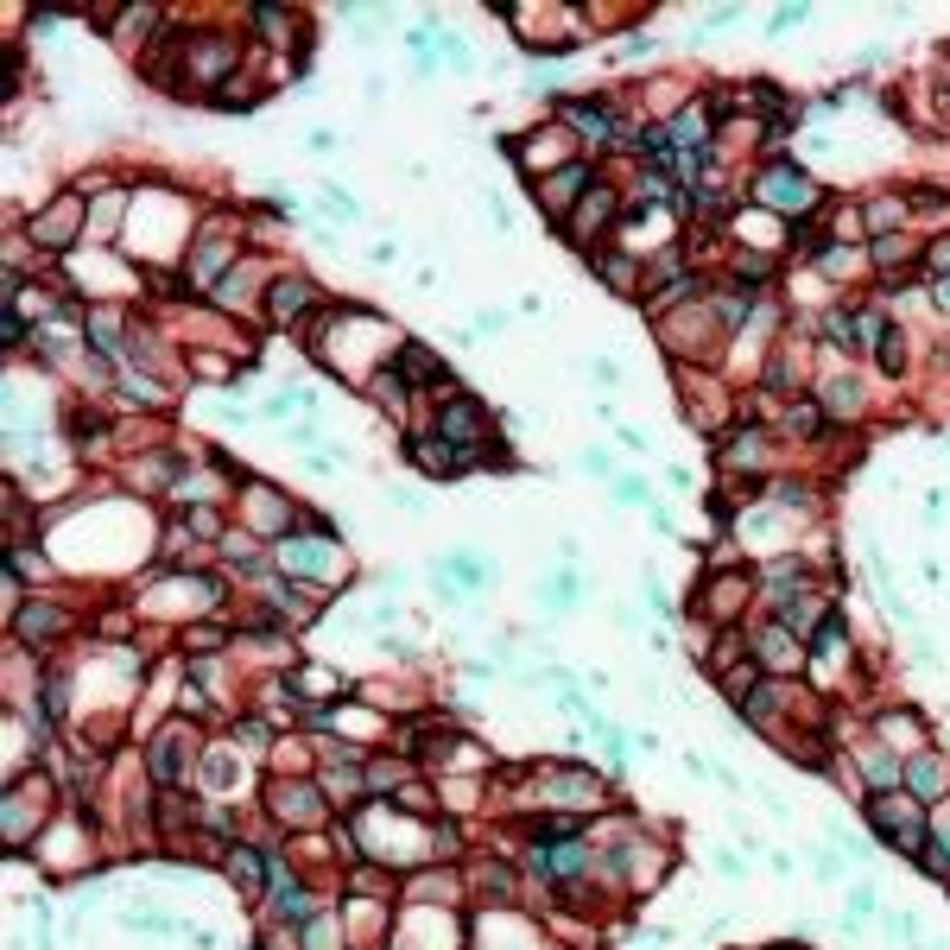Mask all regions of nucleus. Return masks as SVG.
Returning a JSON list of instances; mask_svg holds the SVG:
<instances>
[{
    "instance_id": "nucleus-1",
    "label": "nucleus",
    "mask_w": 950,
    "mask_h": 950,
    "mask_svg": "<svg viewBox=\"0 0 950 950\" xmlns=\"http://www.w3.org/2000/svg\"><path fill=\"white\" fill-rule=\"evenodd\" d=\"M748 197H754L761 210H773V216H786V222H804V216L824 210V184L811 178L799 159H767V165L754 172V184H748Z\"/></svg>"
},
{
    "instance_id": "nucleus-2",
    "label": "nucleus",
    "mask_w": 950,
    "mask_h": 950,
    "mask_svg": "<svg viewBox=\"0 0 950 950\" xmlns=\"http://www.w3.org/2000/svg\"><path fill=\"white\" fill-rule=\"evenodd\" d=\"M868 824H875V837L887 849H900V855H918L925 842H932V824H925V811L907 786H893V792H868Z\"/></svg>"
},
{
    "instance_id": "nucleus-3",
    "label": "nucleus",
    "mask_w": 950,
    "mask_h": 950,
    "mask_svg": "<svg viewBox=\"0 0 950 950\" xmlns=\"http://www.w3.org/2000/svg\"><path fill=\"white\" fill-rule=\"evenodd\" d=\"M438 438L457 443V450H470L475 463H482V443H488V405L470 400L463 387H443V393H438Z\"/></svg>"
},
{
    "instance_id": "nucleus-4",
    "label": "nucleus",
    "mask_w": 950,
    "mask_h": 950,
    "mask_svg": "<svg viewBox=\"0 0 950 950\" xmlns=\"http://www.w3.org/2000/svg\"><path fill=\"white\" fill-rule=\"evenodd\" d=\"M83 222H89V197L83 190H64L58 203H45L26 222V235H33V248H45V254H64L71 241H83Z\"/></svg>"
},
{
    "instance_id": "nucleus-5",
    "label": "nucleus",
    "mask_w": 950,
    "mask_h": 950,
    "mask_svg": "<svg viewBox=\"0 0 950 950\" xmlns=\"http://www.w3.org/2000/svg\"><path fill=\"white\" fill-rule=\"evenodd\" d=\"M622 210H627L622 190L596 178L584 190V203L571 210V222H564V241H577V248H589V241H609V235H615V222H622Z\"/></svg>"
},
{
    "instance_id": "nucleus-6",
    "label": "nucleus",
    "mask_w": 950,
    "mask_h": 950,
    "mask_svg": "<svg viewBox=\"0 0 950 950\" xmlns=\"http://www.w3.org/2000/svg\"><path fill=\"white\" fill-rule=\"evenodd\" d=\"M558 121H564L571 134H584L589 147H622L627 140L622 114L609 109L602 96H571V89H564V96H558Z\"/></svg>"
},
{
    "instance_id": "nucleus-7",
    "label": "nucleus",
    "mask_w": 950,
    "mask_h": 950,
    "mask_svg": "<svg viewBox=\"0 0 950 950\" xmlns=\"http://www.w3.org/2000/svg\"><path fill=\"white\" fill-rule=\"evenodd\" d=\"M589 184H596V165H589V159H564V165L551 172V178L533 184V203H539V210H546V216L558 222V228H564V222H571V210L584 203V190H589Z\"/></svg>"
},
{
    "instance_id": "nucleus-8",
    "label": "nucleus",
    "mask_w": 950,
    "mask_h": 950,
    "mask_svg": "<svg viewBox=\"0 0 950 950\" xmlns=\"http://www.w3.org/2000/svg\"><path fill=\"white\" fill-rule=\"evenodd\" d=\"M241 64V38H184V83H203V89H222L228 71Z\"/></svg>"
},
{
    "instance_id": "nucleus-9",
    "label": "nucleus",
    "mask_w": 950,
    "mask_h": 950,
    "mask_svg": "<svg viewBox=\"0 0 950 950\" xmlns=\"http://www.w3.org/2000/svg\"><path fill=\"white\" fill-rule=\"evenodd\" d=\"M589 862H596V849L584 837H539L526 849V868L546 880H577V875H589Z\"/></svg>"
},
{
    "instance_id": "nucleus-10",
    "label": "nucleus",
    "mask_w": 950,
    "mask_h": 950,
    "mask_svg": "<svg viewBox=\"0 0 950 950\" xmlns=\"http://www.w3.org/2000/svg\"><path fill=\"white\" fill-rule=\"evenodd\" d=\"M324 304V292H317V279L311 273H273L266 279V324H298V317H311Z\"/></svg>"
},
{
    "instance_id": "nucleus-11",
    "label": "nucleus",
    "mask_w": 950,
    "mask_h": 950,
    "mask_svg": "<svg viewBox=\"0 0 950 950\" xmlns=\"http://www.w3.org/2000/svg\"><path fill=\"white\" fill-rule=\"evenodd\" d=\"M273 564H279L286 577H336V551H329V533H311V539L286 533V539H279V551H273Z\"/></svg>"
},
{
    "instance_id": "nucleus-12",
    "label": "nucleus",
    "mask_w": 950,
    "mask_h": 950,
    "mask_svg": "<svg viewBox=\"0 0 950 950\" xmlns=\"http://www.w3.org/2000/svg\"><path fill=\"white\" fill-rule=\"evenodd\" d=\"M539 792H546V804L589 811V804H602V779L584 767H551V773H539Z\"/></svg>"
},
{
    "instance_id": "nucleus-13",
    "label": "nucleus",
    "mask_w": 950,
    "mask_h": 950,
    "mask_svg": "<svg viewBox=\"0 0 950 950\" xmlns=\"http://www.w3.org/2000/svg\"><path fill=\"white\" fill-rule=\"evenodd\" d=\"M405 457H412V463H418V470H425V475H463V470H470V463H475L470 450H457V443H443L438 432H432V438H418V432H412V438H405Z\"/></svg>"
},
{
    "instance_id": "nucleus-14",
    "label": "nucleus",
    "mask_w": 950,
    "mask_h": 950,
    "mask_svg": "<svg viewBox=\"0 0 950 950\" xmlns=\"http://www.w3.org/2000/svg\"><path fill=\"white\" fill-rule=\"evenodd\" d=\"M266 792H273V817H279V824H311V817L324 811V804H317L324 792H317L311 779H273Z\"/></svg>"
},
{
    "instance_id": "nucleus-15",
    "label": "nucleus",
    "mask_w": 950,
    "mask_h": 950,
    "mask_svg": "<svg viewBox=\"0 0 950 950\" xmlns=\"http://www.w3.org/2000/svg\"><path fill=\"white\" fill-rule=\"evenodd\" d=\"M393 374H400L405 387H450L443 362L425 349V342H393Z\"/></svg>"
},
{
    "instance_id": "nucleus-16",
    "label": "nucleus",
    "mask_w": 950,
    "mask_h": 950,
    "mask_svg": "<svg viewBox=\"0 0 950 950\" xmlns=\"http://www.w3.org/2000/svg\"><path fill=\"white\" fill-rule=\"evenodd\" d=\"M589 273H596L615 298H640V266H634L627 248H596V254H589Z\"/></svg>"
},
{
    "instance_id": "nucleus-17",
    "label": "nucleus",
    "mask_w": 950,
    "mask_h": 950,
    "mask_svg": "<svg viewBox=\"0 0 950 950\" xmlns=\"http://www.w3.org/2000/svg\"><path fill=\"white\" fill-rule=\"evenodd\" d=\"M716 463H723V470H761V463H767V432H761V425H735V432H723Z\"/></svg>"
},
{
    "instance_id": "nucleus-18",
    "label": "nucleus",
    "mask_w": 950,
    "mask_h": 950,
    "mask_svg": "<svg viewBox=\"0 0 950 950\" xmlns=\"http://www.w3.org/2000/svg\"><path fill=\"white\" fill-rule=\"evenodd\" d=\"M754 665H761V672H799V665H804V640L773 622L767 634L754 640Z\"/></svg>"
},
{
    "instance_id": "nucleus-19",
    "label": "nucleus",
    "mask_w": 950,
    "mask_h": 950,
    "mask_svg": "<svg viewBox=\"0 0 950 950\" xmlns=\"http://www.w3.org/2000/svg\"><path fill=\"white\" fill-rule=\"evenodd\" d=\"M33 799H51L45 779H20V786L7 792V842H13V849L33 837Z\"/></svg>"
},
{
    "instance_id": "nucleus-20",
    "label": "nucleus",
    "mask_w": 950,
    "mask_h": 950,
    "mask_svg": "<svg viewBox=\"0 0 950 950\" xmlns=\"http://www.w3.org/2000/svg\"><path fill=\"white\" fill-rule=\"evenodd\" d=\"M228 254H235V241H228L222 228H210V235L197 241V254H190V286H222V266H228Z\"/></svg>"
},
{
    "instance_id": "nucleus-21",
    "label": "nucleus",
    "mask_w": 950,
    "mask_h": 950,
    "mask_svg": "<svg viewBox=\"0 0 950 950\" xmlns=\"http://www.w3.org/2000/svg\"><path fill=\"white\" fill-rule=\"evenodd\" d=\"M900 786L913 792L918 804H932L938 792H945V761L925 748V754H907V767H900Z\"/></svg>"
},
{
    "instance_id": "nucleus-22",
    "label": "nucleus",
    "mask_w": 950,
    "mask_h": 950,
    "mask_svg": "<svg viewBox=\"0 0 950 950\" xmlns=\"http://www.w3.org/2000/svg\"><path fill=\"white\" fill-rule=\"evenodd\" d=\"M83 197H89V241H109L114 222L134 210V197H127V190H109V184H102V190H83Z\"/></svg>"
},
{
    "instance_id": "nucleus-23",
    "label": "nucleus",
    "mask_w": 950,
    "mask_h": 950,
    "mask_svg": "<svg viewBox=\"0 0 950 950\" xmlns=\"http://www.w3.org/2000/svg\"><path fill=\"white\" fill-rule=\"evenodd\" d=\"M147 767H152V779H159V786H172V779L184 773V723H172V729H159V735H152Z\"/></svg>"
},
{
    "instance_id": "nucleus-24",
    "label": "nucleus",
    "mask_w": 950,
    "mask_h": 950,
    "mask_svg": "<svg viewBox=\"0 0 950 950\" xmlns=\"http://www.w3.org/2000/svg\"><path fill=\"white\" fill-rule=\"evenodd\" d=\"M64 627H71L64 609H51V602H26V609L13 615V640L26 647V640H51V634H64Z\"/></svg>"
},
{
    "instance_id": "nucleus-25",
    "label": "nucleus",
    "mask_w": 950,
    "mask_h": 950,
    "mask_svg": "<svg viewBox=\"0 0 950 950\" xmlns=\"http://www.w3.org/2000/svg\"><path fill=\"white\" fill-rule=\"evenodd\" d=\"M817 405H824V418H855L862 412V380L855 374H830L817 387Z\"/></svg>"
},
{
    "instance_id": "nucleus-26",
    "label": "nucleus",
    "mask_w": 950,
    "mask_h": 950,
    "mask_svg": "<svg viewBox=\"0 0 950 950\" xmlns=\"http://www.w3.org/2000/svg\"><path fill=\"white\" fill-rule=\"evenodd\" d=\"M222 868H228V880H235L241 893H254V887H260V875H273V855H254L248 842H228Z\"/></svg>"
},
{
    "instance_id": "nucleus-27",
    "label": "nucleus",
    "mask_w": 950,
    "mask_h": 950,
    "mask_svg": "<svg viewBox=\"0 0 950 950\" xmlns=\"http://www.w3.org/2000/svg\"><path fill=\"white\" fill-rule=\"evenodd\" d=\"M824 342L842 349V355H862V317H855L849 304H830V311H824Z\"/></svg>"
},
{
    "instance_id": "nucleus-28",
    "label": "nucleus",
    "mask_w": 950,
    "mask_h": 950,
    "mask_svg": "<svg viewBox=\"0 0 950 950\" xmlns=\"http://www.w3.org/2000/svg\"><path fill=\"white\" fill-rule=\"evenodd\" d=\"M900 767H907V754H893L887 741L862 748V773H868V786H875V792H893V786H900Z\"/></svg>"
},
{
    "instance_id": "nucleus-29",
    "label": "nucleus",
    "mask_w": 950,
    "mask_h": 950,
    "mask_svg": "<svg viewBox=\"0 0 950 950\" xmlns=\"http://www.w3.org/2000/svg\"><path fill=\"white\" fill-rule=\"evenodd\" d=\"M880 735H887V748L907 741V754H925V723H918L913 710H880ZM893 754H900V748H893Z\"/></svg>"
},
{
    "instance_id": "nucleus-30",
    "label": "nucleus",
    "mask_w": 950,
    "mask_h": 950,
    "mask_svg": "<svg viewBox=\"0 0 950 950\" xmlns=\"http://www.w3.org/2000/svg\"><path fill=\"white\" fill-rule=\"evenodd\" d=\"M260 286V260H248V266H235V273H222V286H216V304L222 311H241L248 298H254Z\"/></svg>"
},
{
    "instance_id": "nucleus-31",
    "label": "nucleus",
    "mask_w": 950,
    "mask_h": 950,
    "mask_svg": "<svg viewBox=\"0 0 950 950\" xmlns=\"http://www.w3.org/2000/svg\"><path fill=\"white\" fill-rule=\"evenodd\" d=\"M907 216H913V203H907V197H875V203H868V241L893 235V228H907Z\"/></svg>"
},
{
    "instance_id": "nucleus-32",
    "label": "nucleus",
    "mask_w": 950,
    "mask_h": 950,
    "mask_svg": "<svg viewBox=\"0 0 950 950\" xmlns=\"http://www.w3.org/2000/svg\"><path fill=\"white\" fill-rule=\"evenodd\" d=\"M918 248L913 241H900V235H880V241H868V266H880V273H893V266H907Z\"/></svg>"
},
{
    "instance_id": "nucleus-33",
    "label": "nucleus",
    "mask_w": 950,
    "mask_h": 950,
    "mask_svg": "<svg viewBox=\"0 0 950 950\" xmlns=\"http://www.w3.org/2000/svg\"><path fill=\"white\" fill-rule=\"evenodd\" d=\"M254 102H260V89H254V83H241V76H228V83H222L216 96H210V109H222V114L254 109Z\"/></svg>"
},
{
    "instance_id": "nucleus-34",
    "label": "nucleus",
    "mask_w": 950,
    "mask_h": 950,
    "mask_svg": "<svg viewBox=\"0 0 950 950\" xmlns=\"http://www.w3.org/2000/svg\"><path fill=\"white\" fill-rule=\"evenodd\" d=\"M248 26L260 33V45H286V7H248Z\"/></svg>"
},
{
    "instance_id": "nucleus-35",
    "label": "nucleus",
    "mask_w": 950,
    "mask_h": 950,
    "mask_svg": "<svg viewBox=\"0 0 950 950\" xmlns=\"http://www.w3.org/2000/svg\"><path fill=\"white\" fill-rule=\"evenodd\" d=\"M786 432H792V438H817V432H824V405L817 400L786 405Z\"/></svg>"
},
{
    "instance_id": "nucleus-36",
    "label": "nucleus",
    "mask_w": 950,
    "mask_h": 950,
    "mask_svg": "<svg viewBox=\"0 0 950 950\" xmlns=\"http://www.w3.org/2000/svg\"><path fill=\"white\" fill-rule=\"evenodd\" d=\"M907 342H913V336H907L900 324H893V329H887V336L875 342V355H880V367H887V374H900V367H907Z\"/></svg>"
},
{
    "instance_id": "nucleus-37",
    "label": "nucleus",
    "mask_w": 950,
    "mask_h": 950,
    "mask_svg": "<svg viewBox=\"0 0 950 950\" xmlns=\"http://www.w3.org/2000/svg\"><path fill=\"white\" fill-rule=\"evenodd\" d=\"M539 602H546V609H558V615H564V609L577 602V577H571V571H558L551 584H539Z\"/></svg>"
},
{
    "instance_id": "nucleus-38",
    "label": "nucleus",
    "mask_w": 950,
    "mask_h": 950,
    "mask_svg": "<svg viewBox=\"0 0 950 950\" xmlns=\"http://www.w3.org/2000/svg\"><path fill=\"white\" fill-rule=\"evenodd\" d=\"M741 589H748V571H729V577H716V584H710V596H716L710 609H716V615H729L735 602H741Z\"/></svg>"
},
{
    "instance_id": "nucleus-39",
    "label": "nucleus",
    "mask_w": 950,
    "mask_h": 950,
    "mask_svg": "<svg viewBox=\"0 0 950 950\" xmlns=\"http://www.w3.org/2000/svg\"><path fill=\"white\" fill-rule=\"evenodd\" d=\"M121 387H127V400H134V405H165V387H159L152 374H140V367H134Z\"/></svg>"
},
{
    "instance_id": "nucleus-40",
    "label": "nucleus",
    "mask_w": 950,
    "mask_h": 950,
    "mask_svg": "<svg viewBox=\"0 0 950 950\" xmlns=\"http://www.w3.org/2000/svg\"><path fill=\"white\" fill-rule=\"evenodd\" d=\"M304 405H311V393H304V387H286V393L266 400V418H292V412H304Z\"/></svg>"
},
{
    "instance_id": "nucleus-41",
    "label": "nucleus",
    "mask_w": 950,
    "mask_h": 950,
    "mask_svg": "<svg viewBox=\"0 0 950 950\" xmlns=\"http://www.w3.org/2000/svg\"><path fill=\"white\" fill-rule=\"evenodd\" d=\"M222 647V627H184V653H197V659H210Z\"/></svg>"
},
{
    "instance_id": "nucleus-42",
    "label": "nucleus",
    "mask_w": 950,
    "mask_h": 950,
    "mask_svg": "<svg viewBox=\"0 0 950 950\" xmlns=\"http://www.w3.org/2000/svg\"><path fill=\"white\" fill-rule=\"evenodd\" d=\"M324 210H329V216H342V222H355V216H362V203H355V197H349L342 184H324Z\"/></svg>"
},
{
    "instance_id": "nucleus-43",
    "label": "nucleus",
    "mask_w": 950,
    "mask_h": 950,
    "mask_svg": "<svg viewBox=\"0 0 950 950\" xmlns=\"http://www.w3.org/2000/svg\"><path fill=\"white\" fill-rule=\"evenodd\" d=\"M336 945V913H317L304 925V950H329Z\"/></svg>"
},
{
    "instance_id": "nucleus-44",
    "label": "nucleus",
    "mask_w": 950,
    "mask_h": 950,
    "mask_svg": "<svg viewBox=\"0 0 950 950\" xmlns=\"http://www.w3.org/2000/svg\"><path fill=\"white\" fill-rule=\"evenodd\" d=\"M438 58H443V64H450V71H475V51H470V45H463V38H450V33L438 38Z\"/></svg>"
},
{
    "instance_id": "nucleus-45",
    "label": "nucleus",
    "mask_w": 950,
    "mask_h": 950,
    "mask_svg": "<svg viewBox=\"0 0 950 950\" xmlns=\"http://www.w3.org/2000/svg\"><path fill=\"white\" fill-rule=\"evenodd\" d=\"M767 495H773V501H779L786 513H804V508H811V488H799V482H773Z\"/></svg>"
},
{
    "instance_id": "nucleus-46",
    "label": "nucleus",
    "mask_w": 950,
    "mask_h": 950,
    "mask_svg": "<svg viewBox=\"0 0 950 950\" xmlns=\"http://www.w3.org/2000/svg\"><path fill=\"white\" fill-rule=\"evenodd\" d=\"M400 779H405L400 761H367V786H374V792H380V786H400Z\"/></svg>"
},
{
    "instance_id": "nucleus-47",
    "label": "nucleus",
    "mask_w": 950,
    "mask_h": 950,
    "mask_svg": "<svg viewBox=\"0 0 950 950\" xmlns=\"http://www.w3.org/2000/svg\"><path fill=\"white\" fill-rule=\"evenodd\" d=\"M482 887H488V893H501V900H513V893H520L513 868H482Z\"/></svg>"
},
{
    "instance_id": "nucleus-48",
    "label": "nucleus",
    "mask_w": 950,
    "mask_h": 950,
    "mask_svg": "<svg viewBox=\"0 0 950 950\" xmlns=\"http://www.w3.org/2000/svg\"><path fill=\"white\" fill-rule=\"evenodd\" d=\"M925 273L938 279V273H950V235H938L932 248H925Z\"/></svg>"
},
{
    "instance_id": "nucleus-49",
    "label": "nucleus",
    "mask_w": 950,
    "mask_h": 950,
    "mask_svg": "<svg viewBox=\"0 0 950 950\" xmlns=\"http://www.w3.org/2000/svg\"><path fill=\"white\" fill-rule=\"evenodd\" d=\"M804 20H811V7H773L767 26H773V33H792V26H804Z\"/></svg>"
},
{
    "instance_id": "nucleus-50",
    "label": "nucleus",
    "mask_w": 950,
    "mask_h": 950,
    "mask_svg": "<svg viewBox=\"0 0 950 950\" xmlns=\"http://www.w3.org/2000/svg\"><path fill=\"white\" fill-rule=\"evenodd\" d=\"M0 336H7V349H20V342L33 336V329H26V317H20L13 304H7V317H0Z\"/></svg>"
},
{
    "instance_id": "nucleus-51",
    "label": "nucleus",
    "mask_w": 950,
    "mask_h": 950,
    "mask_svg": "<svg viewBox=\"0 0 950 950\" xmlns=\"http://www.w3.org/2000/svg\"><path fill=\"white\" fill-rule=\"evenodd\" d=\"M203 779H210V786H228V779H235V761H228V754L216 748V754L203 761Z\"/></svg>"
},
{
    "instance_id": "nucleus-52",
    "label": "nucleus",
    "mask_w": 950,
    "mask_h": 950,
    "mask_svg": "<svg viewBox=\"0 0 950 950\" xmlns=\"http://www.w3.org/2000/svg\"><path fill=\"white\" fill-rule=\"evenodd\" d=\"M735 20H741V7H716V13L697 20V33H723V26H735Z\"/></svg>"
},
{
    "instance_id": "nucleus-53",
    "label": "nucleus",
    "mask_w": 950,
    "mask_h": 950,
    "mask_svg": "<svg viewBox=\"0 0 950 950\" xmlns=\"http://www.w3.org/2000/svg\"><path fill=\"white\" fill-rule=\"evenodd\" d=\"M615 501H622V508H640V501H647V482L622 475V482H615Z\"/></svg>"
},
{
    "instance_id": "nucleus-54",
    "label": "nucleus",
    "mask_w": 950,
    "mask_h": 950,
    "mask_svg": "<svg viewBox=\"0 0 950 950\" xmlns=\"http://www.w3.org/2000/svg\"><path fill=\"white\" fill-rule=\"evenodd\" d=\"M868 913H875V887H855L849 893V918H868Z\"/></svg>"
},
{
    "instance_id": "nucleus-55",
    "label": "nucleus",
    "mask_w": 950,
    "mask_h": 950,
    "mask_svg": "<svg viewBox=\"0 0 950 950\" xmlns=\"http://www.w3.org/2000/svg\"><path fill=\"white\" fill-rule=\"evenodd\" d=\"M438 849L443 855H463V830L457 824H438Z\"/></svg>"
},
{
    "instance_id": "nucleus-56",
    "label": "nucleus",
    "mask_w": 950,
    "mask_h": 950,
    "mask_svg": "<svg viewBox=\"0 0 950 950\" xmlns=\"http://www.w3.org/2000/svg\"><path fill=\"white\" fill-rule=\"evenodd\" d=\"M367 260H374V266H393V260H400V241H374Z\"/></svg>"
},
{
    "instance_id": "nucleus-57",
    "label": "nucleus",
    "mask_w": 950,
    "mask_h": 950,
    "mask_svg": "<svg viewBox=\"0 0 950 950\" xmlns=\"http://www.w3.org/2000/svg\"><path fill=\"white\" fill-rule=\"evenodd\" d=\"M932 304H938V311H950V273H938V279H932Z\"/></svg>"
},
{
    "instance_id": "nucleus-58",
    "label": "nucleus",
    "mask_w": 950,
    "mask_h": 950,
    "mask_svg": "<svg viewBox=\"0 0 950 950\" xmlns=\"http://www.w3.org/2000/svg\"><path fill=\"white\" fill-rule=\"evenodd\" d=\"M304 147H311V152H336V134H329V127H317V134H311Z\"/></svg>"
},
{
    "instance_id": "nucleus-59",
    "label": "nucleus",
    "mask_w": 950,
    "mask_h": 950,
    "mask_svg": "<svg viewBox=\"0 0 950 950\" xmlns=\"http://www.w3.org/2000/svg\"><path fill=\"white\" fill-rule=\"evenodd\" d=\"M773 950H799V945H773Z\"/></svg>"
},
{
    "instance_id": "nucleus-60",
    "label": "nucleus",
    "mask_w": 950,
    "mask_h": 950,
    "mask_svg": "<svg viewBox=\"0 0 950 950\" xmlns=\"http://www.w3.org/2000/svg\"><path fill=\"white\" fill-rule=\"evenodd\" d=\"M387 950H405V945H387Z\"/></svg>"
}]
</instances>
